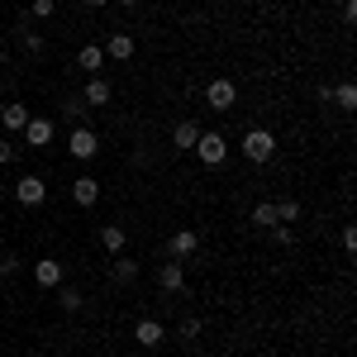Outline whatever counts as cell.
Masks as SVG:
<instances>
[{"label":"cell","mask_w":357,"mask_h":357,"mask_svg":"<svg viewBox=\"0 0 357 357\" xmlns=\"http://www.w3.org/2000/svg\"><path fill=\"white\" fill-rule=\"evenodd\" d=\"M20 158V143H10V138H0V167H10Z\"/></svg>","instance_id":"obj_25"},{"label":"cell","mask_w":357,"mask_h":357,"mask_svg":"<svg viewBox=\"0 0 357 357\" xmlns=\"http://www.w3.org/2000/svg\"><path fill=\"white\" fill-rule=\"evenodd\" d=\"M57 301H62V310H67V314H77V310L86 305V296H82V291H72V286H57Z\"/></svg>","instance_id":"obj_21"},{"label":"cell","mask_w":357,"mask_h":357,"mask_svg":"<svg viewBox=\"0 0 357 357\" xmlns=\"http://www.w3.org/2000/svg\"><path fill=\"white\" fill-rule=\"evenodd\" d=\"M272 210H276V224H296L301 220V205H296V200H276Z\"/></svg>","instance_id":"obj_22"},{"label":"cell","mask_w":357,"mask_h":357,"mask_svg":"<svg viewBox=\"0 0 357 357\" xmlns=\"http://www.w3.org/2000/svg\"><path fill=\"white\" fill-rule=\"evenodd\" d=\"M195 138H200V124H195V119H181V124L172 129V143H176V153H191Z\"/></svg>","instance_id":"obj_13"},{"label":"cell","mask_w":357,"mask_h":357,"mask_svg":"<svg viewBox=\"0 0 357 357\" xmlns=\"http://www.w3.org/2000/svg\"><path fill=\"white\" fill-rule=\"evenodd\" d=\"M20 38H24V53H43V33H33V29H24Z\"/></svg>","instance_id":"obj_26"},{"label":"cell","mask_w":357,"mask_h":357,"mask_svg":"<svg viewBox=\"0 0 357 357\" xmlns=\"http://www.w3.org/2000/svg\"><path fill=\"white\" fill-rule=\"evenodd\" d=\"M86 110H91V105H86L82 96H67V100H62V119H67V124H86Z\"/></svg>","instance_id":"obj_18"},{"label":"cell","mask_w":357,"mask_h":357,"mask_svg":"<svg viewBox=\"0 0 357 357\" xmlns=\"http://www.w3.org/2000/svg\"><path fill=\"white\" fill-rule=\"evenodd\" d=\"M319 96H324V100H329V105H338V110H357V86L353 82H343V86H324V91H319Z\"/></svg>","instance_id":"obj_11"},{"label":"cell","mask_w":357,"mask_h":357,"mask_svg":"<svg viewBox=\"0 0 357 357\" xmlns=\"http://www.w3.org/2000/svg\"><path fill=\"white\" fill-rule=\"evenodd\" d=\"M195 248H200V238H195L191 229H176L172 243H167V252H172V257H195Z\"/></svg>","instance_id":"obj_14"},{"label":"cell","mask_w":357,"mask_h":357,"mask_svg":"<svg viewBox=\"0 0 357 357\" xmlns=\"http://www.w3.org/2000/svg\"><path fill=\"white\" fill-rule=\"evenodd\" d=\"M82 100L86 105H110V82H105V77H91L86 91H82Z\"/></svg>","instance_id":"obj_17"},{"label":"cell","mask_w":357,"mask_h":357,"mask_svg":"<svg viewBox=\"0 0 357 357\" xmlns=\"http://www.w3.org/2000/svg\"><path fill=\"white\" fill-rule=\"evenodd\" d=\"M119 5H138V0H119Z\"/></svg>","instance_id":"obj_30"},{"label":"cell","mask_w":357,"mask_h":357,"mask_svg":"<svg viewBox=\"0 0 357 357\" xmlns=\"http://www.w3.org/2000/svg\"><path fill=\"white\" fill-rule=\"evenodd\" d=\"M252 224H257V229H272L276 210H272V205H252Z\"/></svg>","instance_id":"obj_23"},{"label":"cell","mask_w":357,"mask_h":357,"mask_svg":"<svg viewBox=\"0 0 357 357\" xmlns=\"http://www.w3.org/2000/svg\"><path fill=\"white\" fill-rule=\"evenodd\" d=\"M158 286L162 291H186V272H181V257H167L158 267Z\"/></svg>","instance_id":"obj_8"},{"label":"cell","mask_w":357,"mask_h":357,"mask_svg":"<svg viewBox=\"0 0 357 357\" xmlns=\"http://www.w3.org/2000/svg\"><path fill=\"white\" fill-rule=\"evenodd\" d=\"M0 220H5V215H0Z\"/></svg>","instance_id":"obj_31"},{"label":"cell","mask_w":357,"mask_h":357,"mask_svg":"<svg viewBox=\"0 0 357 357\" xmlns=\"http://www.w3.org/2000/svg\"><path fill=\"white\" fill-rule=\"evenodd\" d=\"M105 57H114V62H129V57H134V33H110Z\"/></svg>","instance_id":"obj_15"},{"label":"cell","mask_w":357,"mask_h":357,"mask_svg":"<svg viewBox=\"0 0 357 357\" xmlns=\"http://www.w3.org/2000/svg\"><path fill=\"white\" fill-rule=\"evenodd\" d=\"M191 153H195L205 167H220L224 158H229V138H224V134H205V129H200V138H195Z\"/></svg>","instance_id":"obj_2"},{"label":"cell","mask_w":357,"mask_h":357,"mask_svg":"<svg viewBox=\"0 0 357 357\" xmlns=\"http://www.w3.org/2000/svg\"><path fill=\"white\" fill-rule=\"evenodd\" d=\"M86 10H100V5H110V0H82Z\"/></svg>","instance_id":"obj_29"},{"label":"cell","mask_w":357,"mask_h":357,"mask_svg":"<svg viewBox=\"0 0 357 357\" xmlns=\"http://www.w3.org/2000/svg\"><path fill=\"white\" fill-rule=\"evenodd\" d=\"M134 338H138V348H162L167 329L158 324V319H138V324H134Z\"/></svg>","instance_id":"obj_9"},{"label":"cell","mask_w":357,"mask_h":357,"mask_svg":"<svg viewBox=\"0 0 357 357\" xmlns=\"http://www.w3.org/2000/svg\"><path fill=\"white\" fill-rule=\"evenodd\" d=\"M100 248H105V252H124V229H119V224H105V229H100Z\"/></svg>","instance_id":"obj_19"},{"label":"cell","mask_w":357,"mask_h":357,"mask_svg":"<svg viewBox=\"0 0 357 357\" xmlns=\"http://www.w3.org/2000/svg\"><path fill=\"white\" fill-rule=\"evenodd\" d=\"M57 0H33V20H53Z\"/></svg>","instance_id":"obj_27"},{"label":"cell","mask_w":357,"mask_h":357,"mask_svg":"<svg viewBox=\"0 0 357 357\" xmlns=\"http://www.w3.org/2000/svg\"><path fill=\"white\" fill-rule=\"evenodd\" d=\"M238 148H243V158H248L252 167H262V162H272V153H276V138H272V129H248Z\"/></svg>","instance_id":"obj_1"},{"label":"cell","mask_w":357,"mask_h":357,"mask_svg":"<svg viewBox=\"0 0 357 357\" xmlns=\"http://www.w3.org/2000/svg\"><path fill=\"white\" fill-rule=\"evenodd\" d=\"M15 200H20L24 210H38V205L48 200V186H43L38 176H24V181H15Z\"/></svg>","instance_id":"obj_5"},{"label":"cell","mask_w":357,"mask_h":357,"mask_svg":"<svg viewBox=\"0 0 357 357\" xmlns=\"http://www.w3.org/2000/svg\"><path fill=\"white\" fill-rule=\"evenodd\" d=\"M100 62H105V48H100V43H86L82 53H77V67L91 72V77H100Z\"/></svg>","instance_id":"obj_16"},{"label":"cell","mask_w":357,"mask_h":357,"mask_svg":"<svg viewBox=\"0 0 357 357\" xmlns=\"http://www.w3.org/2000/svg\"><path fill=\"white\" fill-rule=\"evenodd\" d=\"M176 338H181V343H195V338H200V319H181Z\"/></svg>","instance_id":"obj_24"},{"label":"cell","mask_w":357,"mask_h":357,"mask_svg":"<svg viewBox=\"0 0 357 357\" xmlns=\"http://www.w3.org/2000/svg\"><path fill=\"white\" fill-rule=\"evenodd\" d=\"M29 119H33V114H29V105H20V100H15V105H0V124H5L10 134H24Z\"/></svg>","instance_id":"obj_10"},{"label":"cell","mask_w":357,"mask_h":357,"mask_svg":"<svg viewBox=\"0 0 357 357\" xmlns=\"http://www.w3.org/2000/svg\"><path fill=\"white\" fill-rule=\"evenodd\" d=\"M72 200L91 210V205L100 200V181H96V176H77V181H72Z\"/></svg>","instance_id":"obj_12"},{"label":"cell","mask_w":357,"mask_h":357,"mask_svg":"<svg viewBox=\"0 0 357 357\" xmlns=\"http://www.w3.org/2000/svg\"><path fill=\"white\" fill-rule=\"evenodd\" d=\"M53 138H57L53 119H29V124H24V148H48Z\"/></svg>","instance_id":"obj_6"},{"label":"cell","mask_w":357,"mask_h":357,"mask_svg":"<svg viewBox=\"0 0 357 357\" xmlns=\"http://www.w3.org/2000/svg\"><path fill=\"white\" fill-rule=\"evenodd\" d=\"M67 153H72V158H82V162H91V158L100 153L96 129H91V124H77V129H72V138H67Z\"/></svg>","instance_id":"obj_3"},{"label":"cell","mask_w":357,"mask_h":357,"mask_svg":"<svg viewBox=\"0 0 357 357\" xmlns=\"http://www.w3.org/2000/svg\"><path fill=\"white\" fill-rule=\"evenodd\" d=\"M20 272V262H15V257H0V276H15Z\"/></svg>","instance_id":"obj_28"},{"label":"cell","mask_w":357,"mask_h":357,"mask_svg":"<svg viewBox=\"0 0 357 357\" xmlns=\"http://www.w3.org/2000/svg\"><path fill=\"white\" fill-rule=\"evenodd\" d=\"M33 281H38L43 291H57V286H62V262H57V257H38V262H33Z\"/></svg>","instance_id":"obj_7"},{"label":"cell","mask_w":357,"mask_h":357,"mask_svg":"<svg viewBox=\"0 0 357 357\" xmlns=\"http://www.w3.org/2000/svg\"><path fill=\"white\" fill-rule=\"evenodd\" d=\"M234 100H238V86H234V82H224V77H220V82H210V86H205V105H210V110H234Z\"/></svg>","instance_id":"obj_4"},{"label":"cell","mask_w":357,"mask_h":357,"mask_svg":"<svg viewBox=\"0 0 357 357\" xmlns=\"http://www.w3.org/2000/svg\"><path fill=\"white\" fill-rule=\"evenodd\" d=\"M114 281H119V286L138 281V262H134V257H114Z\"/></svg>","instance_id":"obj_20"}]
</instances>
